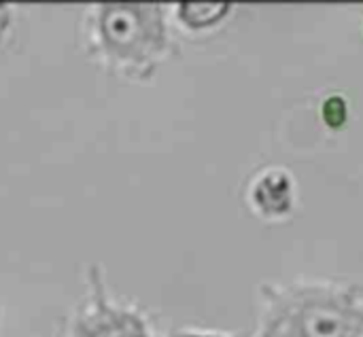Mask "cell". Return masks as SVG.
Listing matches in <instances>:
<instances>
[{
    "mask_svg": "<svg viewBox=\"0 0 363 337\" xmlns=\"http://www.w3.org/2000/svg\"><path fill=\"white\" fill-rule=\"evenodd\" d=\"M168 11L162 2H94L81 13V51L113 79L149 83L177 51Z\"/></svg>",
    "mask_w": 363,
    "mask_h": 337,
    "instance_id": "cell-1",
    "label": "cell"
},
{
    "mask_svg": "<svg viewBox=\"0 0 363 337\" xmlns=\"http://www.w3.org/2000/svg\"><path fill=\"white\" fill-rule=\"evenodd\" d=\"M11 25H13V6L6 2H0V49L6 42Z\"/></svg>",
    "mask_w": 363,
    "mask_h": 337,
    "instance_id": "cell-7",
    "label": "cell"
},
{
    "mask_svg": "<svg viewBox=\"0 0 363 337\" xmlns=\"http://www.w3.org/2000/svg\"><path fill=\"white\" fill-rule=\"evenodd\" d=\"M0 321H2V308H0Z\"/></svg>",
    "mask_w": 363,
    "mask_h": 337,
    "instance_id": "cell-8",
    "label": "cell"
},
{
    "mask_svg": "<svg viewBox=\"0 0 363 337\" xmlns=\"http://www.w3.org/2000/svg\"><path fill=\"white\" fill-rule=\"evenodd\" d=\"M170 337H245L242 333H230V331H217V329H198V327H183L172 331Z\"/></svg>",
    "mask_w": 363,
    "mask_h": 337,
    "instance_id": "cell-6",
    "label": "cell"
},
{
    "mask_svg": "<svg viewBox=\"0 0 363 337\" xmlns=\"http://www.w3.org/2000/svg\"><path fill=\"white\" fill-rule=\"evenodd\" d=\"M253 337H363V285L336 278L262 282Z\"/></svg>",
    "mask_w": 363,
    "mask_h": 337,
    "instance_id": "cell-2",
    "label": "cell"
},
{
    "mask_svg": "<svg viewBox=\"0 0 363 337\" xmlns=\"http://www.w3.org/2000/svg\"><path fill=\"white\" fill-rule=\"evenodd\" d=\"M64 337H157L149 316L113 299L104 268L91 263L85 272V297L74 308Z\"/></svg>",
    "mask_w": 363,
    "mask_h": 337,
    "instance_id": "cell-3",
    "label": "cell"
},
{
    "mask_svg": "<svg viewBox=\"0 0 363 337\" xmlns=\"http://www.w3.org/2000/svg\"><path fill=\"white\" fill-rule=\"evenodd\" d=\"M245 204L264 223L289 221L300 204V187L294 172L277 164L257 170L245 187Z\"/></svg>",
    "mask_w": 363,
    "mask_h": 337,
    "instance_id": "cell-4",
    "label": "cell"
},
{
    "mask_svg": "<svg viewBox=\"0 0 363 337\" xmlns=\"http://www.w3.org/2000/svg\"><path fill=\"white\" fill-rule=\"evenodd\" d=\"M232 13V2H177L172 6L177 23L191 34H204L221 28Z\"/></svg>",
    "mask_w": 363,
    "mask_h": 337,
    "instance_id": "cell-5",
    "label": "cell"
}]
</instances>
